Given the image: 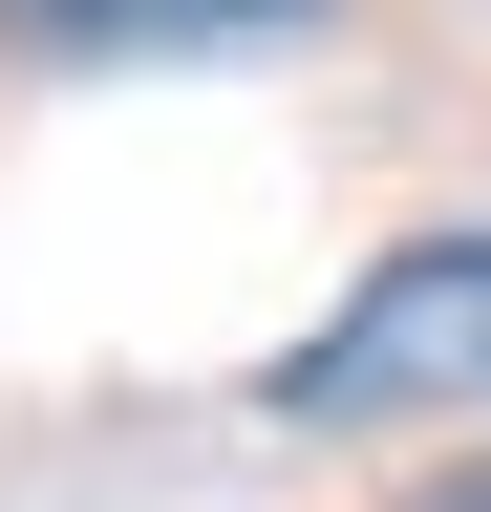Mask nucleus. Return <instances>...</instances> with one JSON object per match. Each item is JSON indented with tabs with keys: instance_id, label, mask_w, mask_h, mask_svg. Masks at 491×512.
<instances>
[{
	"instance_id": "1",
	"label": "nucleus",
	"mask_w": 491,
	"mask_h": 512,
	"mask_svg": "<svg viewBox=\"0 0 491 512\" xmlns=\"http://www.w3.org/2000/svg\"><path fill=\"white\" fill-rule=\"evenodd\" d=\"M470 384H491V235H385L321 342L257 363V406L278 427H363V406H470Z\"/></svg>"
},
{
	"instance_id": "2",
	"label": "nucleus",
	"mask_w": 491,
	"mask_h": 512,
	"mask_svg": "<svg viewBox=\"0 0 491 512\" xmlns=\"http://www.w3.org/2000/svg\"><path fill=\"white\" fill-rule=\"evenodd\" d=\"M43 43H214V22H321V0H22Z\"/></svg>"
},
{
	"instance_id": "3",
	"label": "nucleus",
	"mask_w": 491,
	"mask_h": 512,
	"mask_svg": "<svg viewBox=\"0 0 491 512\" xmlns=\"http://www.w3.org/2000/svg\"><path fill=\"white\" fill-rule=\"evenodd\" d=\"M406 512H491V448H470V470H427V491H406Z\"/></svg>"
}]
</instances>
